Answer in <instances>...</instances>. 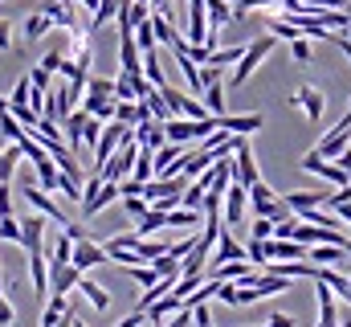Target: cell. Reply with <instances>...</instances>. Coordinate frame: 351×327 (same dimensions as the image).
<instances>
[{
    "mask_svg": "<svg viewBox=\"0 0 351 327\" xmlns=\"http://www.w3.org/2000/svg\"><path fill=\"white\" fill-rule=\"evenodd\" d=\"M274 45H278V37H274V33H262V37H254V41L245 45V54L237 58V70H233L229 86H233V90H237V86H245V82H250V74H254V70L262 66L265 58L274 54Z\"/></svg>",
    "mask_w": 351,
    "mask_h": 327,
    "instance_id": "cell-1",
    "label": "cell"
},
{
    "mask_svg": "<svg viewBox=\"0 0 351 327\" xmlns=\"http://www.w3.org/2000/svg\"><path fill=\"white\" fill-rule=\"evenodd\" d=\"M135 160H139V139H135V127H131V135L119 144V152L98 168V176H102V180H127V176L135 172Z\"/></svg>",
    "mask_w": 351,
    "mask_h": 327,
    "instance_id": "cell-2",
    "label": "cell"
},
{
    "mask_svg": "<svg viewBox=\"0 0 351 327\" xmlns=\"http://www.w3.org/2000/svg\"><path fill=\"white\" fill-rule=\"evenodd\" d=\"M127 135H131V127H127V123H119V119L102 123V135H98V144H94V168H102V164L110 160Z\"/></svg>",
    "mask_w": 351,
    "mask_h": 327,
    "instance_id": "cell-3",
    "label": "cell"
},
{
    "mask_svg": "<svg viewBox=\"0 0 351 327\" xmlns=\"http://www.w3.org/2000/svg\"><path fill=\"white\" fill-rule=\"evenodd\" d=\"M298 164H302V172H311V176H319V180H331L335 188H343V184H351V172H348V168H339V164L323 160V156H319L315 148H311V152H306V156H302Z\"/></svg>",
    "mask_w": 351,
    "mask_h": 327,
    "instance_id": "cell-4",
    "label": "cell"
},
{
    "mask_svg": "<svg viewBox=\"0 0 351 327\" xmlns=\"http://www.w3.org/2000/svg\"><path fill=\"white\" fill-rule=\"evenodd\" d=\"M245 213H250V188H245L241 180H233V184L225 188V225H229V229L250 225Z\"/></svg>",
    "mask_w": 351,
    "mask_h": 327,
    "instance_id": "cell-5",
    "label": "cell"
},
{
    "mask_svg": "<svg viewBox=\"0 0 351 327\" xmlns=\"http://www.w3.org/2000/svg\"><path fill=\"white\" fill-rule=\"evenodd\" d=\"M286 106H294V111H302L311 123H319L323 115H327V98L315 90V86H298L294 94H286Z\"/></svg>",
    "mask_w": 351,
    "mask_h": 327,
    "instance_id": "cell-6",
    "label": "cell"
},
{
    "mask_svg": "<svg viewBox=\"0 0 351 327\" xmlns=\"http://www.w3.org/2000/svg\"><path fill=\"white\" fill-rule=\"evenodd\" d=\"M233 180H241L245 188L262 180V172H258V156H254V148L245 144V135H241V144H237V152H233Z\"/></svg>",
    "mask_w": 351,
    "mask_h": 327,
    "instance_id": "cell-7",
    "label": "cell"
},
{
    "mask_svg": "<svg viewBox=\"0 0 351 327\" xmlns=\"http://www.w3.org/2000/svg\"><path fill=\"white\" fill-rule=\"evenodd\" d=\"M21 192H25V201H29V205H33V209H37V213H45V217H49V221H53V225H62V229H66V225H70V217H66V213H62V209H58V205H53V201H49V192H45V188H41V184H25V188H21Z\"/></svg>",
    "mask_w": 351,
    "mask_h": 327,
    "instance_id": "cell-8",
    "label": "cell"
},
{
    "mask_svg": "<svg viewBox=\"0 0 351 327\" xmlns=\"http://www.w3.org/2000/svg\"><path fill=\"white\" fill-rule=\"evenodd\" d=\"M315 299H319V324L315 327H339V303H335V291L327 286V282H319L315 278Z\"/></svg>",
    "mask_w": 351,
    "mask_h": 327,
    "instance_id": "cell-9",
    "label": "cell"
},
{
    "mask_svg": "<svg viewBox=\"0 0 351 327\" xmlns=\"http://www.w3.org/2000/svg\"><path fill=\"white\" fill-rule=\"evenodd\" d=\"M45 225H49V217L45 213H29L25 221H21V245L33 253V249H45Z\"/></svg>",
    "mask_w": 351,
    "mask_h": 327,
    "instance_id": "cell-10",
    "label": "cell"
},
{
    "mask_svg": "<svg viewBox=\"0 0 351 327\" xmlns=\"http://www.w3.org/2000/svg\"><path fill=\"white\" fill-rule=\"evenodd\" d=\"M78 270H94V266H102V262H110V253H106V245L90 242V238H82V242H74V258H70Z\"/></svg>",
    "mask_w": 351,
    "mask_h": 327,
    "instance_id": "cell-11",
    "label": "cell"
},
{
    "mask_svg": "<svg viewBox=\"0 0 351 327\" xmlns=\"http://www.w3.org/2000/svg\"><path fill=\"white\" fill-rule=\"evenodd\" d=\"M262 123H265V115H258V111H254V115H229V111L217 115V127H221V131H233V135H254Z\"/></svg>",
    "mask_w": 351,
    "mask_h": 327,
    "instance_id": "cell-12",
    "label": "cell"
},
{
    "mask_svg": "<svg viewBox=\"0 0 351 327\" xmlns=\"http://www.w3.org/2000/svg\"><path fill=\"white\" fill-rule=\"evenodd\" d=\"M29 278H33V295L45 299L49 295V258H45V249L29 253Z\"/></svg>",
    "mask_w": 351,
    "mask_h": 327,
    "instance_id": "cell-13",
    "label": "cell"
},
{
    "mask_svg": "<svg viewBox=\"0 0 351 327\" xmlns=\"http://www.w3.org/2000/svg\"><path fill=\"white\" fill-rule=\"evenodd\" d=\"M86 270H78L74 262H66V266H53L49 270V295H70L74 286H78V278H82Z\"/></svg>",
    "mask_w": 351,
    "mask_h": 327,
    "instance_id": "cell-14",
    "label": "cell"
},
{
    "mask_svg": "<svg viewBox=\"0 0 351 327\" xmlns=\"http://www.w3.org/2000/svg\"><path fill=\"white\" fill-rule=\"evenodd\" d=\"M245 258V245L237 242L233 234H229V225L221 229V238H217V249H213V262H241Z\"/></svg>",
    "mask_w": 351,
    "mask_h": 327,
    "instance_id": "cell-15",
    "label": "cell"
},
{
    "mask_svg": "<svg viewBox=\"0 0 351 327\" xmlns=\"http://www.w3.org/2000/svg\"><path fill=\"white\" fill-rule=\"evenodd\" d=\"M180 307H184V299H180L176 291L160 295V299H156V303L147 307V324H152V327H160L164 319H168V315H172V311H180Z\"/></svg>",
    "mask_w": 351,
    "mask_h": 327,
    "instance_id": "cell-16",
    "label": "cell"
},
{
    "mask_svg": "<svg viewBox=\"0 0 351 327\" xmlns=\"http://www.w3.org/2000/svg\"><path fill=\"white\" fill-rule=\"evenodd\" d=\"M315 266H339L343 258H348V245H335V242H319L311 245V253H306Z\"/></svg>",
    "mask_w": 351,
    "mask_h": 327,
    "instance_id": "cell-17",
    "label": "cell"
},
{
    "mask_svg": "<svg viewBox=\"0 0 351 327\" xmlns=\"http://www.w3.org/2000/svg\"><path fill=\"white\" fill-rule=\"evenodd\" d=\"M78 291L90 299V307H94V311H106V307H110V295H106V286H98L90 274H82V278H78Z\"/></svg>",
    "mask_w": 351,
    "mask_h": 327,
    "instance_id": "cell-18",
    "label": "cell"
},
{
    "mask_svg": "<svg viewBox=\"0 0 351 327\" xmlns=\"http://www.w3.org/2000/svg\"><path fill=\"white\" fill-rule=\"evenodd\" d=\"M114 102H119V98L86 94V98H82V111H90V115H94V119H102V123H110V119H114Z\"/></svg>",
    "mask_w": 351,
    "mask_h": 327,
    "instance_id": "cell-19",
    "label": "cell"
},
{
    "mask_svg": "<svg viewBox=\"0 0 351 327\" xmlns=\"http://www.w3.org/2000/svg\"><path fill=\"white\" fill-rule=\"evenodd\" d=\"M33 168H37V180H41V188H45V192H58V176H62L58 160H53V156H45V160H37Z\"/></svg>",
    "mask_w": 351,
    "mask_h": 327,
    "instance_id": "cell-20",
    "label": "cell"
},
{
    "mask_svg": "<svg viewBox=\"0 0 351 327\" xmlns=\"http://www.w3.org/2000/svg\"><path fill=\"white\" fill-rule=\"evenodd\" d=\"M143 78L152 82L156 90H160V86H168V78H164V66H160V54H156V49H143Z\"/></svg>",
    "mask_w": 351,
    "mask_h": 327,
    "instance_id": "cell-21",
    "label": "cell"
},
{
    "mask_svg": "<svg viewBox=\"0 0 351 327\" xmlns=\"http://www.w3.org/2000/svg\"><path fill=\"white\" fill-rule=\"evenodd\" d=\"M45 258H49V270H53V266H66V262L74 258V238H70V234L62 229V238L53 242V249H49Z\"/></svg>",
    "mask_w": 351,
    "mask_h": 327,
    "instance_id": "cell-22",
    "label": "cell"
},
{
    "mask_svg": "<svg viewBox=\"0 0 351 327\" xmlns=\"http://www.w3.org/2000/svg\"><path fill=\"white\" fill-rule=\"evenodd\" d=\"M282 201L298 213V209H311V205H327V192H302L298 188V192H282Z\"/></svg>",
    "mask_w": 351,
    "mask_h": 327,
    "instance_id": "cell-23",
    "label": "cell"
},
{
    "mask_svg": "<svg viewBox=\"0 0 351 327\" xmlns=\"http://www.w3.org/2000/svg\"><path fill=\"white\" fill-rule=\"evenodd\" d=\"M164 225H168V213H164V209H147V213L139 217L135 234H139V238H152V234H156V229H164Z\"/></svg>",
    "mask_w": 351,
    "mask_h": 327,
    "instance_id": "cell-24",
    "label": "cell"
},
{
    "mask_svg": "<svg viewBox=\"0 0 351 327\" xmlns=\"http://www.w3.org/2000/svg\"><path fill=\"white\" fill-rule=\"evenodd\" d=\"M21 135H25V127L16 123V115H12V111H0V148H4V144H16Z\"/></svg>",
    "mask_w": 351,
    "mask_h": 327,
    "instance_id": "cell-25",
    "label": "cell"
},
{
    "mask_svg": "<svg viewBox=\"0 0 351 327\" xmlns=\"http://www.w3.org/2000/svg\"><path fill=\"white\" fill-rule=\"evenodd\" d=\"M143 102H147L152 119H160V123H168V119L176 115L172 106H168V98H164V90H147V98H143Z\"/></svg>",
    "mask_w": 351,
    "mask_h": 327,
    "instance_id": "cell-26",
    "label": "cell"
},
{
    "mask_svg": "<svg viewBox=\"0 0 351 327\" xmlns=\"http://www.w3.org/2000/svg\"><path fill=\"white\" fill-rule=\"evenodd\" d=\"M152 29H156V41H160V45H172L176 37H180L176 25H172V16H164V12H152Z\"/></svg>",
    "mask_w": 351,
    "mask_h": 327,
    "instance_id": "cell-27",
    "label": "cell"
},
{
    "mask_svg": "<svg viewBox=\"0 0 351 327\" xmlns=\"http://www.w3.org/2000/svg\"><path fill=\"white\" fill-rule=\"evenodd\" d=\"M70 311V303H66V295H49V303H45V315H41V327H53L62 315Z\"/></svg>",
    "mask_w": 351,
    "mask_h": 327,
    "instance_id": "cell-28",
    "label": "cell"
},
{
    "mask_svg": "<svg viewBox=\"0 0 351 327\" xmlns=\"http://www.w3.org/2000/svg\"><path fill=\"white\" fill-rule=\"evenodd\" d=\"M53 29V21L45 16V12H33L29 21H25V41H37V37H45Z\"/></svg>",
    "mask_w": 351,
    "mask_h": 327,
    "instance_id": "cell-29",
    "label": "cell"
},
{
    "mask_svg": "<svg viewBox=\"0 0 351 327\" xmlns=\"http://www.w3.org/2000/svg\"><path fill=\"white\" fill-rule=\"evenodd\" d=\"M245 258L265 270V262H269V238H250V242H245Z\"/></svg>",
    "mask_w": 351,
    "mask_h": 327,
    "instance_id": "cell-30",
    "label": "cell"
},
{
    "mask_svg": "<svg viewBox=\"0 0 351 327\" xmlns=\"http://www.w3.org/2000/svg\"><path fill=\"white\" fill-rule=\"evenodd\" d=\"M204 106H208L213 115H225V86H221V82H208V86H204Z\"/></svg>",
    "mask_w": 351,
    "mask_h": 327,
    "instance_id": "cell-31",
    "label": "cell"
},
{
    "mask_svg": "<svg viewBox=\"0 0 351 327\" xmlns=\"http://www.w3.org/2000/svg\"><path fill=\"white\" fill-rule=\"evenodd\" d=\"M286 0H237L233 4V21H241L245 12H258V8H282Z\"/></svg>",
    "mask_w": 351,
    "mask_h": 327,
    "instance_id": "cell-32",
    "label": "cell"
},
{
    "mask_svg": "<svg viewBox=\"0 0 351 327\" xmlns=\"http://www.w3.org/2000/svg\"><path fill=\"white\" fill-rule=\"evenodd\" d=\"M135 45H139V49H156V45H160V41H156V29H152V16L135 25Z\"/></svg>",
    "mask_w": 351,
    "mask_h": 327,
    "instance_id": "cell-33",
    "label": "cell"
},
{
    "mask_svg": "<svg viewBox=\"0 0 351 327\" xmlns=\"http://www.w3.org/2000/svg\"><path fill=\"white\" fill-rule=\"evenodd\" d=\"M152 266H156V274H160V278H164V274H168V278H180V258H172L168 249H164Z\"/></svg>",
    "mask_w": 351,
    "mask_h": 327,
    "instance_id": "cell-34",
    "label": "cell"
},
{
    "mask_svg": "<svg viewBox=\"0 0 351 327\" xmlns=\"http://www.w3.org/2000/svg\"><path fill=\"white\" fill-rule=\"evenodd\" d=\"M164 249H168V245H164V242H152V238H139V245H135L139 262H156V258H160Z\"/></svg>",
    "mask_w": 351,
    "mask_h": 327,
    "instance_id": "cell-35",
    "label": "cell"
},
{
    "mask_svg": "<svg viewBox=\"0 0 351 327\" xmlns=\"http://www.w3.org/2000/svg\"><path fill=\"white\" fill-rule=\"evenodd\" d=\"M290 54H294V62H302V66H306V62L315 58V49H311V37H306V33H302V37H294V41H290Z\"/></svg>",
    "mask_w": 351,
    "mask_h": 327,
    "instance_id": "cell-36",
    "label": "cell"
},
{
    "mask_svg": "<svg viewBox=\"0 0 351 327\" xmlns=\"http://www.w3.org/2000/svg\"><path fill=\"white\" fill-rule=\"evenodd\" d=\"M119 201H123V209H127V217H131V221H139V217H143V213L152 209V205H147L143 196H119Z\"/></svg>",
    "mask_w": 351,
    "mask_h": 327,
    "instance_id": "cell-37",
    "label": "cell"
},
{
    "mask_svg": "<svg viewBox=\"0 0 351 327\" xmlns=\"http://www.w3.org/2000/svg\"><path fill=\"white\" fill-rule=\"evenodd\" d=\"M98 135H102V119H94V115H90V119H86V127H82V148H90V152H94Z\"/></svg>",
    "mask_w": 351,
    "mask_h": 327,
    "instance_id": "cell-38",
    "label": "cell"
},
{
    "mask_svg": "<svg viewBox=\"0 0 351 327\" xmlns=\"http://www.w3.org/2000/svg\"><path fill=\"white\" fill-rule=\"evenodd\" d=\"M29 94H33V82H29V74L12 86V94H8V106H21V102H29Z\"/></svg>",
    "mask_w": 351,
    "mask_h": 327,
    "instance_id": "cell-39",
    "label": "cell"
},
{
    "mask_svg": "<svg viewBox=\"0 0 351 327\" xmlns=\"http://www.w3.org/2000/svg\"><path fill=\"white\" fill-rule=\"evenodd\" d=\"M139 245V234L131 229V234H119V238H110L106 242V253H119V249H135Z\"/></svg>",
    "mask_w": 351,
    "mask_h": 327,
    "instance_id": "cell-40",
    "label": "cell"
},
{
    "mask_svg": "<svg viewBox=\"0 0 351 327\" xmlns=\"http://www.w3.org/2000/svg\"><path fill=\"white\" fill-rule=\"evenodd\" d=\"M86 94H102V98H114V78H86Z\"/></svg>",
    "mask_w": 351,
    "mask_h": 327,
    "instance_id": "cell-41",
    "label": "cell"
},
{
    "mask_svg": "<svg viewBox=\"0 0 351 327\" xmlns=\"http://www.w3.org/2000/svg\"><path fill=\"white\" fill-rule=\"evenodd\" d=\"M0 242H21V221L16 217H0Z\"/></svg>",
    "mask_w": 351,
    "mask_h": 327,
    "instance_id": "cell-42",
    "label": "cell"
},
{
    "mask_svg": "<svg viewBox=\"0 0 351 327\" xmlns=\"http://www.w3.org/2000/svg\"><path fill=\"white\" fill-rule=\"evenodd\" d=\"M29 82H33V90H49V86H53V74H49L45 66H33V70H29Z\"/></svg>",
    "mask_w": 351,
    "mask_h": 327,
    "instance_id": "cell-43",
    "label": "cell"
},
{
    "mask_svg": "<svg viewBox=\"0 0 351 327\" xmlns=\"http://www.w3.org/2000/svg\"><path fill=\"white\" fill-rule=\"evenodd\" d=\"M250 238H274V221L269 217H254L250 221Z\"/></svg>",
    "mask_w": 351,
    "mask_h": 327,
    "instance_id": "cell-44",
    "label": "cell"
},
{
    "mask_svg": "<svg viewBox=\"0 0 351 327\" xmlns=\"http://www.w3.org/2000/svg\"><path fill=\"white\" fill-rule=\"evenodd\" d=\"M217 299L229 303V307H237V282H217Z\"/></svg>",
    "mask_w": 351,
    "mask_h": 327,
    "instance_id": "cell-45",
    "label": "cell"
},
{
    "mask_svg": "<svg viewBox=\"0 0 351 327\" xmlns=\"http://www.w3.org/2000/svg\"><path fill=\"white\" fill-rule=\"evenodd\" d=\"M62 62H66V54H62V49H49V54L41 58V66H45L49 74H58V70H62Z\"/></svg>",
    "mask_w": 351,
    "mask_h": 327,
    "instance_id": "cell-46",
    "label": "cell"
},
{
    "mask_svg": "<svg viewBox=\"0 0 351 327\" xmlns=\"http://www.w3.org/2000/svg\"><path fill=\"white\" fill-rule=\"evenodd\" d=\"M16 324V311H12V303L4 299V291H0V327H12Z\"/></svg>",
    "mask_w": 351,
    "mask_h": 327,
    "instance_id": "cell-47",
    "label": "cell"
},
{
    "mask_svg": "<svg viewBox=\"0 0 351 327\" xmlns=\"http://www.w3.org/2000/svg\"><path fill=\"white\" fill-rule=\"evenodd\" d=\"M0 217H16V213H12V196H8V184H0Z\"/></svg>",
    "mask_w": 351,
    "mask_h": 327,
    "instance_id": "cell-48",
    "label": "cell"
},
{
    "mask_svg": "<svg viewBox=\"0 0 351 327\" xmlns=\"http://www.w3.org/2000/svg\"><path fill=\"white\" fill-rule=\"evenodd\" d=\"M294 324H298V319H294V315H282V311H274V315L265 319V327H294Z\"/></svg>",
    "mask_w": 351,
    "mask_h": 327,
    "instance_id": "cell-49",
    "label": "cell"
},
{
    "mask_svg": "<svg viewBox=\"0 0 351 327\" xmlns=\"http://www.w3.org/2000/svg\"><path fill=\"white\" fill-rule=\"evenodd\" d=\"M0 49H4V54L12 49V25H8V21H0Z\"/></svg>",
    "mask_w": 351,
    "mask_h": 327,
    "instance_id": "cell-50",
    "label": "cell"
},
{
    "mask_svg": "<svg viewBox=\"0 0 351 327\" xmlns=\"http://www.w3.org/2000/svg\"><path fill=\"white\" fill-rule=\"evenodd\" d=\"M331 45H339V49H343V58L351 62V37H348V33H331Z\"/></svg>",
    "mask_w": 351,
    "mask_h": 327,
    "instance_id": "cell-51",
    "label": "cell"
},
{
    "mask_svg": "<svg viewBox=\"0 0 351 327\" xmlns=\"http://www.w3.org/2000/svg\"><path fill=\"white\" fill-rule=\"evenodd\" d=\"M335 213H339V221H343V229H351V201H348V205H339Z\"/></svg>",
    "mask_w": 351,
    "mask_h": 327,
    "instance_id": "cell-52",
    "label": "cell"
},
{
    "mask_svg": "<svg viewBox=\"0 0 351 327\" xmlns=\"http://www.w3.org/2000/svg\"><path fill=\"white\" fill-rule=\"evenodd\" d=\"M66 234H70V238H74V242H82V238H86V229H82V225H74V221H70V225H66Z\"/></svg>",
    "mask_w": 351,
    "mask_h": 327,
    "instance_id": "cell-53",
    "label": "cell"
},
{
    "mask_svg": "<svg viewBox=\"0 0 351 327\" xmlns=\"http://www.w3.org/2000/svg\"><path fill=\"white\" fill-rule=\"evenodd\" d=\"M335 164H339V168H348V172H351V148H343V152L335 156Z\"/></svg>",
    "mask_w": 351,
    "mask_h": 327,
    "instance_id": "cell-54",
    "label": "cell"
},
{
    "mask_svg": "<svg viewBox=\"0 0 351 327\" xmlns=\"http://www.w3.org/2000/svg\"><path fill=\"white\" fill-rule=\"evenodd\" d=\"M53 327H74V311H66V315H62V319H58Z\"/></svg>",
    "mask_w": 351,
    "mask_h": 327,
    "instance_id": "cell-55",
    "label": "cell"
},
{
    "mask_svg": "<svg viewBox=\"0 0 351 327\" xmlns=\"http://www.w3.org/2000/svg\"><path fill=\"white\" fill-rule=\"evenodd\" d=\"M78 4H82V8H90V12H94V8H98V0H78Z\"/></svg>",
    "mask_w": 351,
    "mask_h": 327,
    "instance_id": "cell-56",
    "label": "cell"
},
{
    "mask_svg": "<svg viewBox=\"0 0 351 327\" xmlns=\"http://www.w3.org/2000/svg\"><path fill=\"white\" fill-rule=\"evenodd\" d=\"M0 111H8V98H0Z\"/></svg>",
    "mask_w": 351,
    "mask_h": 327,
    "instance_id": "cell-57",
    "label": "cell"
},
{
    "mask_svg": "<svg viewBox=\"0 0 351 327\" xmlns=\"http://www.w3.org/2000/svg\"><path fill=\"white\" fill-rule=\"evenodd\" d=\"M62 4H74V0H62Z\"/></svg>",
    "mask_w": 351,
    "mask_h": 327,
    "instance_id": "cell-58",
    "label": "cell"
},
{
    "mask_svg": "<svg viewBox=\"0 0 351 327\" xmlns=\"http://www.w3.org/2000/svg\"><path fill=\"white\" fill-rule=\"evenodd\" d=\"M208 327H213V324H208Z\"/></svg>",
    "mask_w": 351,
    "mask_h": 327,
    "instance_id": "cell-59",
    "label": "cell"
}]
</instances>
